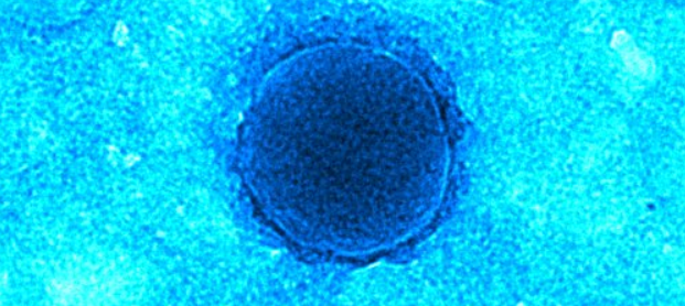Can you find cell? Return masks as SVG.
Masks as SVG:
<instances>
[{"instance_id": "cell-1", "label": "cell", "mask_w": 685, "mask_h": 306, "mask_svg": "<svg viewBox=\"0 0 685 306\" xmlns=\"http://www.w3.org/2000/svg\"><path fill=\"white\" fill-rule=\"evenodd\" d=\"M323 55V54H322ZM328 79L343 133L328 92L313 62L303 68L325 109L335 123L344 145L323 127L275 90L261 107V119L319 139L271 129L259 124L256 165L334 152L306 161L270 168L257 177L271 200L283 204L323 168L338 159L290 207L307 211L302 217L333 218L341 226L371 240L381 234L405 230L399 220L414 215V198L427 160L430 125L427 103L417 79L403 66L385 57L367 54L358 92L351 139L350 121L355 52L325 54ZM324 59V58H323ZM325 63V62H324ZM257 173V174H258ZM289 208V209H290ZM288 209V210H289ZM324 219L321 227L323 226Z\"/></svg>"}]
</instances>
